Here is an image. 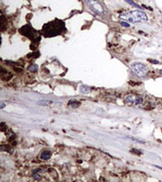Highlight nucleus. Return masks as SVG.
<instances>
[{"label": "nucleus", "mask_w": 162, "mask_h": 182, "mask_svg": "<svg viewBox=\"0 0 162 182\" xmlns=\"http://www.w3.org/2000/svg\"><path fill=\"white\" fill-rule=\"evenodd\" d=\"M68 105L72 108H77L80 106V103L77 102L76 100H71L68 102Z\"/></svg>", "instance_id": "1a4fd4ad"}, {"label": "nucleus", "mask_w": 162, "mask_h": 182, "mask_svg": "<svg viewBox=\"0 0 162 182\" xmlns=\"http://www.w3.org/2000/svg\"><path fill=\"white\" fill-rule=\"evenodd\" d=\"M51 152L50 151H43L40 155V158L42 160H48V159L51 157Z\"/></svg>", "instance_id": "0eeeda50"}, {"label": "nucleus", "mask_w": 162, "mask_h": 182, "mask_svg": "<svg viewBox=\"0 0 162 182\" xmlns=\"http://www.w3.org/2000/svg\"><path fill=\"white\" fill-rule=\"evenodd\" d=\"M5 106H6V103H5L4 102H1V103H0V108H1V109H4Z\"/></svg>", "instance_id": "dca6fc26"}, {"label": "nucleus", "mask_w": 162, "mask_h": 182, "mask_svg": "<svg viewBox=\"0 0 162 182\" xmlns=\"http://www.w3.org/2000/svg\"><path fill=\"white\" fill-rule=\"evenodd\" d=\"M130 68L132 70V72L134 74H136L137 77H140V78H145L147 76L148 73V68L146 65H144L142 63H133L130 65Z\"/></svg>", "instance_id": "20e7f679"}, {"label": "nucleus", "mask_w": 162, "mask_h": 182, "mask_svg": "<svg viewBox=\"0 0 162 182\" xmlns=\"http://www.w3.org/2000/svg\"><path fill=\"white\" fill-rule=\"evenodd\" d=\"M124 1H125L126 3H128L129 5H131V6H133V7H136V8H137V9H142L141 6H139L138 4H137L136 2H134L133 0H124Z\"/></svg>", "instance_id": "9b49d317"}, {"label": "nucleus", "mask_w": 162, "mask_h": 182, "mask_svg": "<svg viewBox=\"0 0 162 182\" xmlns=\"http://www.w3.org/2000/svg\"><path fill=\"white\" fill-rule=\"evenodd\" d=\"M131 152L132 153H134V154H137V155H141V152L140 151H139V150H137V149H132V150H131Z\"/></svg>", "instance_id": "2eb2a0df"}, {"label": "nucleus", "mask_w": 162, "mask_h": 182, "mask_svg": "<svg viewBox=\"0 0 162 182\" xmlns=\"http://www.w3.org/2000/svg\"><path fill=\"white\" fill-rule=\"evenodd\" d=\"M43 35L47 38H51L58 35H62L66 31L65 22L60 19H54L46 23L43 26Z\"/></svg>", "instance_id": "f257e3e1"}, {"label": "nucleus", "mask_w": 162, "mask_h": 182, "mask_svg": "<svg viewBox=\"0 0 162 182\" xmlns=\"http://www.w3.org/2000/svg\"><path fill=\"white\" fill-rule=\"evenodd\" d=\"M19 31L22 35L27 37L33 43H38L39 41H40L41 36H40V34H39V32L36 30L33 29L30 25H25L24 27H21Z\"/></svg>", "instance_id": "7ed1b4c3"}, {"label": "nucleus", "mask_w": 162, "mask_h": 182, "mask_svg": "<svg viewBox=\"0 0 162 182\" xmlns=\"http://www.w3.org/2000/svg\"><path fill=\"white\" fill-rule=\"evenodd\" d=\"M149 62L153 63V64H155V65L159 64V62H158V61H156V60H149Z\"/></svg>", "instance_id": "f3484780"}, {"label": "nucleus", "mask_w": 162, "mask_h": 182, "mask_svg": "<svg viewBox=\"0 0 162 182\" xmlns=\"http://www.w3.org/2000/svg\"><path fill=\"white\" fill-rule=\"evenodd\" d=\"M85 2L95 13H97V14H104L105 13L104 9L98 1H95V0H85Z\"/></svg>", "instance_id": "423d86ee"}, {"label": "nucleus", "mask_w": 162, "mask_h": 182, "mask_svg": "<svg viewBox=\"0 0 162 182\" xmlns=\"http://www.w3.org/2000/svg\"><path fill=\"white\" fill-rule=\"evenodd\" d=\"M142 102H143V99L140 96L136 95V94H129V95L125 96V98H124V103L129 106L139 105V104L142 103Z\"/></svg>", "instance_id": "39448f33"}, {"label": "nucleus", "mask_w": 162, "mask_h": 182, "mask_svg": "<svg viewBox=\"0 0 162 182\" xmlns=\"http://www.w3.org/2000/svg\"><path fill=\"white\" fill-rule=\"evenodd\" d=\"M80 91H81L82 94H88V93L91 92V88L89 86H86V85H82L80 88Z\"/></svg>", "instance_id": "6e6552de"}, {"label": "nucleus", "mask_w": 162, "mask_h": 182, "mask_svg": "<svg viewBox=\"0 0 162 182\" xmlns=\"http://www.w3.org/2000/svg\"><path fill=\"white\" fill-rule=\"evenodd\" d=\"M159 73H160V74L162 75V69H161V70H159Z\"/></svg>", "instance_id": "a211bd4d"}, {"label": "nucleus", "mask_w": 162, "mask_h": 182, "mask_svg": "<svg viewBox=\"0 0 162 182\" xmlns=\"http://www.w3.org/2000/svg\"><path fill=\"white\" fill-rule=\"evenodd\" d=\"M8 129V126H6V124H5V123H1V131L5 132Z\"/></svg>", "instance_id": "4468645a"}, {"label": "nucleus", "mask_w": 162, "mask_h": 182, "mask_svg": "<svg viewBox=\"0 0 162 182\" xmlns=\"http://www.w3.org/2000/svg\"><path fill=\"white\" fill-rule=\"evenodd\" d=\"M120 17L124 19L130 23H142V22H147L148 21V17L147 14L145 13L144 12H141V10H133V12H129V13H121L120 15Z\"/></svg>", "instance_id": "f03ea898"}, {"label": "nucleus", "mask_w": 162, "mask_h": 182, "mask_svg": "<svg viewBox=\"0 0 162 182\" xmlns=\"http://www.w3.org/2000/svg\"><path fill=\"white\" fill-rule=\"evenodd\" d=\"M38 68H39V67H38L37 65H35V64L30 65L29 68H27V69H29L30 72H36V71H38Z\"/></svg>", "instance_id": "9d476101"}, {"label": "nucleus", "mask_w": 162, "mask_h": 182, "mask_svg": "<svg viewBox=\"0 0 162 182\" xmlns=\"http://www.w3.org/2000/svg\"><path fill=\"white\" fill-rule=\"evenodd\" d=\"M120 25H121L122 27H130V24L127 23V22H125V21H121V22H120Z\"/></svg>", "instance_id": "ddd939ff"}, {"label": "nucleus", "mask_w": 162, "mask_h": 182, "mask_svg": "<svg viewBox=\"0 0 162 182\" xmlns=\"http://www.w3.org/2000/svg\"><path fill=\"white\" fill-rule=\"evenodd\" d=\"M95 1H97V0H95Z\"/></svg>", "instance_id": "6ab92c4d"}, {"label": "nucleus", "mask_w": 162, "mask_h": 182, "mask_svg": "<svg viewBox=\"0 0 162 182\" xmlns=\"http://www.w3.org/2000/svg\"><path fill=\"white\" fill-rule=\"evenodd\" d=\"M51 102H49V101H47V100H43V101H39L37 102L38 104H41V105H48V104H49Z\"/></svg>", "instance_id": "f8f14e48"}]
</instances>
